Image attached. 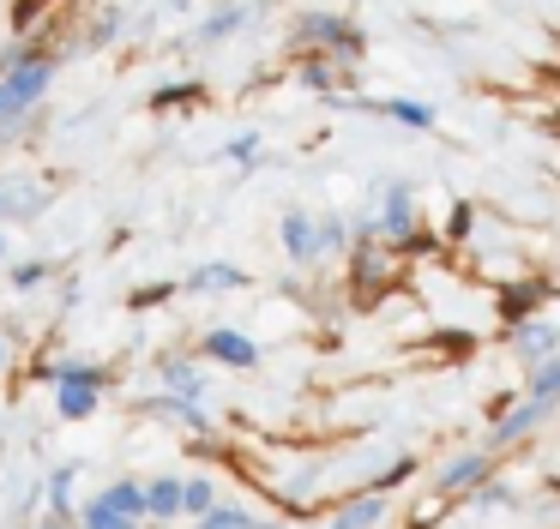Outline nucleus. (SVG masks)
Instances as JSON below:
<instances>
[{
	"mask_svg": "<svg viewBox=\"0 0 560 529\" xmlns=\"http://www.w3.org/2000/svg\"><path fill=\"white\" fill-rule=\"evenodd\" d=\"M67 493H73V469H55V475H49V499L61 505V512H67Z\"/></svg>",
	"mask_w": 560,
	"mask_h": 529,
	"instance_id": "412c9836",
	"label": "nucleus"
},
{
	"mask_svg": "<svg viewBox=\"0 0 560 529\" xmlns=\"http://www.w3.org/2000/svg\"><path fill=\"white\" fill-rule=\"evenodd\" d=\"M302 36L307 43H331V55H355V48H362L355 24L338 19V12H314V19H302Z\"/></svg>",
	"mask_w": 560,
	"mask_h": 529,
	"instance_id": "7ed1b4c3",
	"label": "nucleus"
},
{
	"mask_svg": "<svg viewBox=\"0 0 560 529\" xmlns=\"http://www.w3.org/2000/svg\"><path fill=\"white\" fill-rule=\"evenodd\" d=\"M43 277H49V271H43V264H19V289H37Z\"/></svg>",
	"mask_w": 560,
	"mask_h": 529,
	"instance_id": "5701e85b",
	"label": "nucleus"
},
{
	"mask_svg": "<svg viewBox=\"0 0 560 529\" xmlns=\"http://www.w3.org/2000/svg\"><path fill=\"white\" fill-rule=\"evenodd\" d=\"M85 529H133V512H121V505H109V499H91Z\"/></svg>",
	"mask_w": 560,
	"mask_h": 529,
	"instance_id": "9b49d317",
	"label": "nucleus"
},
{
	"mask_svg": "<svg viewBox=\"0 0 560 529\" xmlns=\"http://www.w3.org/2000/svg\"><path fill=\"white\" fill-rule=\"evenodd\" d=\"M206 529H254V517H242V512H223V505H211V512H206Z\"/></svg>",
	"mask_w": 560,
	"mask_h": 529,
	"instance_id": "a211bd4d",
	"label": "nucleus"
},
{
	"mask_svg": "<svg viewBox=\"0 0 560 529\" xmlns=\"http://www.w3.org/2000/svg\"><path fill=\"white\" fill-rule=\"evenodd\" d=\"M380 115L404 120V127H434V108L428 103H380Z\"/></svg>",
	"mask_w": 560,
	"mask_h": 529,
	"instance_id": "ddd939ff",
	"label": "nucleus"
},
{
	"mask_svg": "<svg viewBox=\"0 0 560 529\" xmlns=\"http://www.w3.org/2000/svg\"><path fill=\"white\" fill-rule=\"evenodd\" d=\"M0 259H7V240H0Z\"/></svg>",
	"mask_w": 560,
	"mask_h": 529,
	"instance_id": "b1692460",
	"label": "nucleus"
},
{
	"mask_svg": "<svg viewBox=\"0 0 560 529\" xmlns=\"http://www.w3.org/2000/svg\"><path fill=\"white\" fill-rule=\"evenodd\" d=\"M55 379H61V415L79 421L97 409V385H103L97 367H55Z\"/></svg>",
	"mask_w": 560,
	"mask_h": 529,
	"instance_id": "f03ea898",
	"label": "nucleus"
},
{
	"mask_svg": "<svg viewBox=\"0 0 560 529\" xmlns=\"http://www.w3.org/2000/svg\"><path fill=\"white\" fill-rule=\"evenodd\" d=\"M548 409H555V397H530V403H524L518 415H506V421H500V433H494V439H500V445H506V439H518V433L530 427V421H542Z\"/></svg>",
	"mask_w": 560,
	"mask_h": 529,
	"instance_id": "1a4fd4ad",
	"label": "nucleus"
},
{
	"mask_svg": "<svg viewBox=\"0 0 560 529\" xmlns=\"http://www.w3.org/2000/svg\"><path fill=\"white\" fill-rule=\"evenodd\" d=\"M283 247H290V259L295 264H307L319 252V240H314V223H307V211H290L283 216Z\"/></svg>",
	"mask_w": 560,
	"mask_h": 529,
	"instance_id": "423d86ee",
	"label": "nucleus"
},
{
	"mask_svg": "<svg viewBox=\"0 0 560 529\" xmlns=\"http://www.w3.org/2000/svg\"><path fill=\"white\" fill-rule=\"evenodd\" d=\"M230 156H235V163L247 168V163H254V156H259V139H254V132H242V139L230 144Z\"/></svg>",
	"mask_w": 560,
	"mask_h": 529,
	"instance_id": "4be33fe9",
	"label": "nucleus"
},
{
	"mask_svg": "<svg viewBox=\"0 0 560 529\" xmlns=\"http://www.w3.org/2000/svg\"><path fill=\"white\" fill-rule=\"evenodd\" d=\"M235 283H242L235 264H206V271H194V295H218V289H235Z\"/></svg>",
	"mask_w": 560,
	"mask_h": 529,
	"instance_id": "f8f14e48",
	"label": "nucleus"
},
{
	"mask_svg": "<svg viewBox=\"0 0 560 529\" xmlns=\"http://www.w3.org/2000/svg\"><path fill=\"white\" fill-rule=\"evenodd\" d=\"M247 19H254L247 7H223V12H211V19L199 24V43H218V36H235Z\"/></svg>",
	"mask_w": 560,
	"mask_h": 529,
	"instance_id": "9d476101",
	"label": "nucleus"
},
{
	"mask_svg": "<svg viewBox=\"0 0 560 529\" xmlns=\"http://www.w3.org/2000/svg\"><path fill=\"white\" fill-rule=\"evenodd\" d=\"M103 499H109V505H121V512H133V517L145 512V493H139L133 481H121V487H109V493H103Z\"/></svg>",
	"mask_w": 560,
	"mask_h": 529,
	"instance_id": "f3484780",
	"label": "nucleus"
},
{
	"mask_svg": "<svg viewBox=\"0 0 560 529\" xmlns=\"http://www.w3.org/2000/svg\"><path fill=\"white\" fill-rule=\"evenodd\" d=\"M211 505H218L211 481H187V505H182V512H211Z\"/></svg>",
	"mask_w": 560,
	"mask_h": 529,
	"instance_id": "6ab92c4d",
	"label": "nucleus"
},
{
	"mask_svg": "<svg viewBox=\"0 0 560 529\" xmlns=\"http://www.w3.org/2000/svg\"><path fill=\"white\" fill-rule=\"evenodd\" d=\"M182 505H187V487H182V481H151V487H145V512H151V517H175Z\"/></svg>",
	"mask_w": 560,
	"mask_h": 529,
	"instance_id": "6e6552de",
	"label": "nucleus"
},
{
	"mask_svg": "<svg viewBox=\"0 0 560 529\" xmlns=\"http://www.w3.org/2000/svg\"><path fill=\"white\" fill-rule=\"evenodd\" d=\"M314 240H319V247H343V223H338V216H319Z\"/></svg>",
	"mask_w": 560,
	"mask_h": 529,
	"instance_id": "aec40b11",
	"label": "nucleus"
},
{
	"mask_svg": "<svg viewBox=\"0 0 560 529\" xmlns=\"http://www.w3.org/2000/svg\"><path fill=\"white\" fill-rule=\"evenodd\" d=\"M43 529H61V524H43Z\"/></svg>",
	"mask_w": 560,
	"mask_h": 529,
	"instance_id": "393cba45",
	"label": "nucleus"
},
{
	"mask_svg": "<svg viewBox=\"0 0 560 529\" xmlns=\"http://www.w3.org/2000/svg\"><path fill=\"white\" fill-rule=\"evenodd\" d=\"M482 469H488L482 451H476V457H458V463L446 469V487H476V475H482Z\"/></svg>",
	"mask_w": 560,
	"mask_h": 529,
	"instance_id": "4468645a",
	"label": "nucleus"
},
{
	"mask_svg": "<svg viewBox=\"0 0 560 529\" xmlns=\"http://www.w3.org/2000/svg\"><path fill=\"white\" fill-rule=\"evenodd\" d=\"M374 524H380V499H362V505H350L331 529H374Z\"/></svg>",
	"mask_w": 560,
	"mask_h": 529,
	"instance_id": "2eb2a0df",
	"label": "nucleus"
},
{
	"mask_svg": "<svg viewBox=\"0 0 560 529\" xmlns=\"http://www.w3.org/2000/svg\"><path fill=\"white\" fill-rule=\"evenodd\" d=\"M0 355H7V349H0Z\"/></svg>",
	"mask_w": 560,
	"mask_h": 529,
	"instance_id": "a878e982",
	"label": "nucleus"
},
{
	"mask_svg": "<svg viewBox=\"0 0 560 529\" xmlns=\"http://www.w3.org/2000/svg\"><path fill=\"white\" fill-rule=\"evenodd\" d=\"M518 355L530 361V367H542L548 355H560V331H555V325H542V319L524 325V331H518Z\"/></svg>",
	"mask_w": 560,
	"mask_h": 529,
	"instance_id": "39448f33",
	"label": "nucleus"
},
{
	"mask_svg": "<svg viewBox=\"0 0 560 529\" xmlns=\"http://www.w3.org/2000/svg\"><path fill=\"white\" fill-rule=\"evenodd\" d=\"M536 397H560V355H548L542 367H536V385H530Z\"/></svg>",
	"mask_w": 560,
	"mask_h": 529,
	"instance_id": "dca6fc26",
	"label": "nucleus"
},
{
	"mask_svg": "<svg viewBox=\"0 0 560 529\" xmlns=\"http://www.w3.org/2000/svg\"><path fill=\"white\" fill-rule=\"evenodd\" d=\"M380 228H386L392 240H410V228H416V192L410 187H386V216H380Z\"/></svg>",
	"mask_w": 560,
	"mask_h": 529,
	"instance_id": "20e7f679",
	"label": "nucleus"
},
{
	"mask_svg": "<svg viewBox=\"0 0 560 529\" xmlns=\"http://www.w3.org/2000/svg\"><path fill=\"white\" fill-rule=\"evenodd\" d=\"M211 355H218V361H230V367H254V361H259V349L254 343H247V337L242 331H211Z\"/></svg>",
	"mask_w": 560,
	"mask_h": 529,
	"instance_id": "0eeeda50",
	"label": "nucleus"
},
{
	"mask_svg": "<svg viewBox=\"0 0 560 529\" xmlns=\"http://www.w3.org/2000/svg\"><path fill=\"white\" fill-rule=\"evenodd\" d=\"M49 79H55V55H37V48H25L13 67L0 72V127L25 115V108L49 91Z\"/></svg>",
	"mask_w": 560,
	"mask_h": 529,
	"instance_id": "f257e3e1",
	"label": "nucleus"
}]
</instances>
